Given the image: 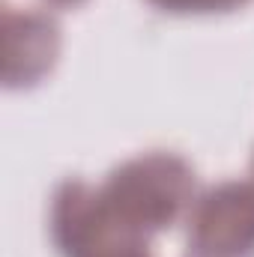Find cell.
I'll use <instances>...</instances> for the list:
<instances>
[{
  "label": "cell",
  "mask_w": 254,
  "mask_h": 257,
  "mask_svg": "<svg viewBox=\"0 0 254 257\" xmlns=\"http://www.w3.org/2000/svg\"><path fill=\"white\" fill-rule=\"evenodd\" d=\"M60 30L45 12H6V87H30L51 72Z\"/></svg>",
  "instance_id": "obj_4"
},
{
  "label": "cell",
  "mask_w": 254,
  "mask_h": 257,
  "mask_svg": "<svg viewBox=\"0 0 254 257\" xmlns=\"http://www.w3.org/2000/svg\"><path fill=\"white\" fill-rule=\"evenodd\" d=\"M254 254V180L203 192L189 212V257Z\"/></svg>",
  "instance_id": "obj_3"
},
{
  "label": "cell",
  "mask_w": 254,
  "mask_h": 257,
  "mask_svg": "<svg viewBox=\"0 0 254 257\" xmlns=\"http://www.w3.org/2000/svg\"><path fill=\"white\" fill-rule=\"evenodd\" d=\"M150 3L177 15H206V12H230L251 0H150Z\"/></svg>",
  "instance_id": "obj_5"
},
{
  "label": "cell",
  "mask_w": 254,
  "mask_h": 257,
  "mask_svg": "<svg viewBox=\"0 0 254 257\" xmlns=\"http://www.w3.org/2000/svg\"><path fill=\"white\" fill-rule=\"evenodd\" d=\"M251 174H254V162H251Z\"/></svg>",
  "instance_id": "obj_7"
},
{
  "label": "cell",
  "mask_w": 254,
  "mask_h": 257,
  "mask_svg": "<svg viewBox=\"0 0 254 257\" xmlns=\"http://www.w3.org/2000/svg\"><path fill=\"white\" fill-rule=\"evenodd\" d=\"M54 3H81V0H54Z\"/></svg>",
  "instance_id": "obj_6"
},
{
  "label": "cell",
  "mask_w": 254,
  "mask_h": 257,
  "mask_svg": "<svg viewBox=\"0 0 254 257\" xmlns=\"http://www.w3.org/2000/svg\"><path fill=\"white\" fill-rule=\"evenodd\" d=\"M96 189L114 212L162 233L191 206L194 171L174 153H147L120 165Z\"/></svg>",
  "instance_id": "obj_1"
},
{
  "label": "cell",
  "mask_w": 254,
  "mask_h": 257,
  "mask_svg": "<svg viewBox=\"0 0 254 257\" xmlns=\"http://www.w3.org/2000/svg\"><path fill=\"white\" fill-rule=\"evenodd\" d=\"M51 236L63 257H153V230L114 212L99 189L66 183L51 203Z\"/></svg>",
  "instance_id": "obj_2"
}]
</instances>
